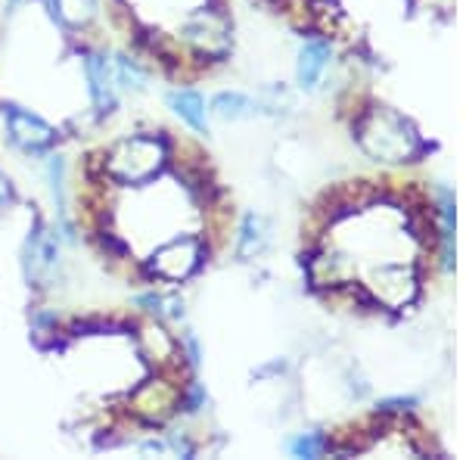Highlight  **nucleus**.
Returning a JSON list of instances; mask_svg holds the SVG:
<instances>
[{
    "label": "nucleus",
    "mask_w": 466,
    "mask_h": 460,
    "mask_svg": "<svg viewBox=\"0 0 466 460\" xmlns=\"http://www.w3.org/2000/svg\"><path fill=\"white\" fill-rule=\"evenodd\" d=\"M202 261V243L197 237H177L162 249H156L149 259V274L162 281H187Z\"/></svg>",
    "instance_id": "4"
},
{
    "label": "nucleus",
    "mask_w": 466,
    "mask_h": 460,
    "mask_svg": "<svg viewBox=\"0 0 466 460\" xmlns=\"http://www.w3.org/2000/svg\"><path fill=\"white\" fill-rule=\"evenodd\" d=\"M4 118H6V131H10L13 143H19L28 153H41L50 143L56 140V131L44 122L41 116L22 109V107H4Z\"/></svg>",
    "instance_id": "5"
},
{
    "label": "nucleus",
    "mask_w": 466,
    "mask_h": 460,
    "mask_svg": "<svg viewBox=\"0 0 466 460\" xmlns=\"http://www.w3.org/2000/svg\"><path fill=\"white\" fill-rule=\"evenodd\" d=\"M292 451H296V455L311 457V455H318V451H320V439H299L296 445H292Z\"/></svg>",
    "instance_id": "14"
},
{
    "label": "nucleus",
    "mask_w": 466,
    "mask_h": 460,
    "mask_svg": "<svg viewBox=\"0 0 466 460\" xmlns=\"http://www.w3.org/2000/svg\"><path fill=\"white\" fill-rule=\"evenodd\" d=\"M168 107L175 109L193 131H199V134L206 131V103H202V97L197 90H171Z\"/></svg>",
    "instance_id": "9"
},
{
    "label": "nucleus",
    "mask_w": 466,
    "mask_h": 460,
    "mask_svg": "<svg viewBox=\"0 0 466 460\" xmlns=\"http://www.w3.org/2000/svg\"><path fill=\"white\" fill-rule=\"evenodd\" d=\"M54 6V13L69 26H81L96 13V0H47Z\"/></svg>",
    "instance_id": "11"
},
{
    "label": "nucleus",
    "mask_w": 466,
    "mask_h": 460,
    "mask_svg": "<svg viewBox=\"0 0 466 460\" xmlns=\"http://www.w3.org/2000/svg\"><path fill=\"white\" fill-rule=\"evenodd\" d=\"M25 261H28V281H35L37 286H47L54 281L59 265V246L54 233L41 228V224L32 230V237L25 243Z\"/></svg>",
    "instance_id": "6"
},
{
    "label": "nucleus",
    "mask_w": 466,
    "mask_h": 460,
    "mask_svg": "<svg viewBox=\"0 0 466 460\" xmlns=\"http://www.w3.org/2000/svg\"><path fill=\"white\" fill-rule=\"evenodd\" d=\"M212 109L221 118H243L252 112V103H249V97H243V94H218Z\"/></svg>",
    "instance_id": "12"
},
{
    "label": "nucleus",
    "mask_w": 466,
    "mask_h": 460,
    "mask_svg": "<svg viewBox=\"0 0 466 460\" xmlns=\"http://www.w3.org/2000/svg\"><path fill=\"white\" fill-rule=\"evenodd\" d=\"M180 395H184V392H180L168 376H153V380L140 383V386L134 389V395L127 398V411H131L140 424L159 426L180 407Z\"/></svg>",
    "instance_id": "2"
},
{
    "label": "nucleus",
    "mask_w": 466,
    "mask_h": 460,
    "mask_svg": "<svg viewBox=\"0 0 466 460\" xmlns=\"http://www.w3.org/2000/svg\"><path fill=\"white\" fill-rule=\"evenodd\" d=\"M180 35H184V41L190 44L199 56H208V59L224 56L230 47L228 16H224L221 10H212V6H202V10L193 13V16L184 22Z\"/></svg>",
    "instance_id": "3"
},
{
    "label": "nucleus",
    "mask_w": 466,
    "mask_h": 460,
    "mask_svg": "<svg viewBox=\"0 0 466 460\" xmlns=\"http://www.w3.org/2000/svg\"><path fill=\"white\" fill-rule=\"evenodd\" d=\"M116 85L134 87V90H140L147 85V75L137 66V59H131V56H118L116 59Z\"/></svg>",
    "instance_id": "13"
},
{
    "label": "nucleus",
    "mask_w": 466,
    "mask_h": 460,
    "mask_svg": "<svg viewBox=\"0 0 466 460\" xmlns=\"http://www.w3.org/2000/svg\"><path fill=\"white\" fill-rule=\"evenodd\" d=\"M85 75L90 85V100H94L96 112H109L116 107V69L103 54H87L85 56Z\"/></svg>",
    "instance_id": "7"
},
{
    "label": "nucleus",
    "mask_w": 466,
    "mask_h": 460,
    "mask_svg": "<svg viewBox=\"0 0 466 460\" xmlns=\"http://www.w3.org/2000/svg\"><path fill=\"white\" fill-rule=\"evenodd\" d=\"M165 159H168V149L159 134H131L109 149L103 169H106V178L118 184H147L162 171Z\"/></svg>",
    "instance_id": "1"
},
{
    "label": "nucleus",
    "mask_w": 466,
    "mask_h": 460,
    "mask_svg": "<svg viewBox=\"0 0 466 460\" xmlns=\"http://www.w3.org/2000/svg\"><path fill=\"white\" fill-rule=\"evenodd\" d=\"M13 202V184H10V178L0 171V209H6Z\"/></svg>",
    "instance_id": "15"
},
{
    "label": "nucleus",
    "mask_w": 466,
    "mask_h": 460,
    "mask_svg": "<svg viewBox=\"0 0 466 460\" xmlns=\"http://www.w3.org/2000/svg\"><path fill=\"white\" fill-rule=\"evenodd\" d=\"M140 352H144L153 364L165 367V364H171L175 358H180V342L165 327L149 323L147 330H140Z\"/></svg>",
    "instance_id": "8"
},
{
    "label": "nucleus",
    "mask_w": 466,
    "mask_h": 460,
    "mask_svg": "<svg viewBox=\"0 0 466 460\" xmlns=\"http://www.w3.org/2000/svg\"><path fill=\"white\" fill-rule=\"evenodd\" d=\"M329 59V44L327 41H308L302 50V63H299V78L302 85H314L320 78V72L327 69Z\"/></svg>",
    "instance_id": "10"
}]
</instances>
